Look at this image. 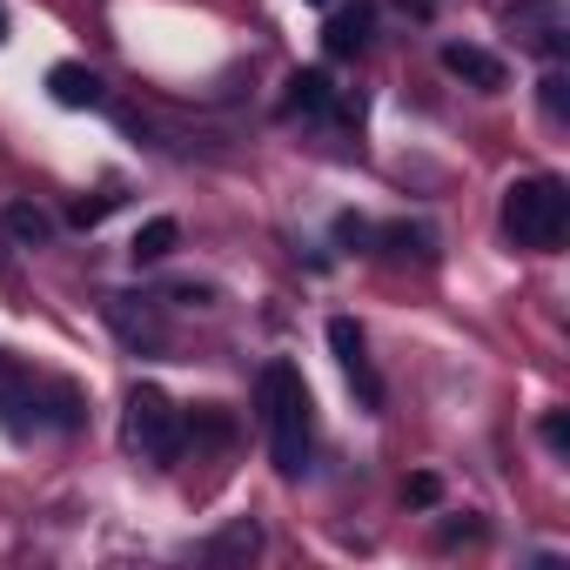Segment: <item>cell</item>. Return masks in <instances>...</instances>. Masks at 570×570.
<instances>
[{
	"instance_id": "6da1fadb",
	"label": "cell",
	"mask_w": 570,
	"mask_h": 570,
	"mask_svg": "<svg viewBox=\"0 0 570 570\" xmlns=\"http://www.w3.org/2000/svg\"><path fill=\"white\" fill-rule=\"evenodd\" d=\"M262 423H268V456L282 476H303L309 470V450H316V403H309V383L296 363H268L262 370Z\"/></svg>"
},
{
	"instance_id": "7a4b0ae2",
	"label": "cell",
	"mask_w": 570,
	"mask_h": 570,
	"mask_svg": "<svg viewBox=\"0 0 570 570\" xmlns=\"http://www.w3.org/2000/svg\"><path fill=\"white\" fill-rule=\"evenodd\" d=\"M503 228H510L517 248H537V255L563 248V235H570V188H563L557 175H523V181H510V188H503Z\"/></svg>"
},
{
	"instance_id": "3957f363",
	"label": "cell",
	"mask_w": 570,
	"mask_h": 570,
	"mask_svg": "<svg viewBox=\"0 0 570 570\" xmlns=\"http://www.w3.org/2000/svg\"><path fill=\"white\" fill-rule=\"evenodd\" d=\"M188 443V416L161 396V390H128V410H121V450L141 456V463H175Z\"/></svg>"
},
{
	"instance_id": "277c9868",
	"label": "cell",
	"mask_w": 570,
	"mask_h": 570,
	"mask_svg": "<svg viewBox=\"0 0 570 570\" xmlns=\"http://www.w3.org/2000/svg\"><path fill=\"white\" fill-rule=\"evenodd\" d=\"M503 28L530 55H543V61H563L570 55V8H563V0H517V8L503 14Z\"/></svg>"
},
{
	"instance_id": "5b68a950",
	"label": "cell",
	"mask_w": 570,
	"mask_h": 570,
	"mask_svg": "<svg viewBox=\"0 0 570 570\" xmlns=\"http://www.w3.org/2000/svg\"><path fill=\"white\" fill-rule=\"evenodd\" d=\"M330 350H336V370L350 376L356 403H363V410H383V376H376L370 343H363V330H356L350 316H330Z\"/></svg>"
},
{
	"instance_id": "8992f818",
	"label": "cell",
	"mask_w": 570,
	"mask_h": 570,
	"mask_svg": "<svg viewBox=\"0 0 570 570\" xmlns=\"http://www.w3.org/2000/svg\"><path fill=\"white\" fill-rule=\"evenodd\" d=\"M48 95L61 108H108V81L95 68H81V61H55L48 68Z\"/></svg>"
},
{
	"instance_id": "52a82bcc",
	"label": "cell",
	"mask_w": 570,
	"mask_h": 570,
	"mask_svg": "<svg viewBox=\"0 0 570 570\" xmlns=\"http://www.w3.org/2000/svg\"><path fill=\"white\" fill-rule=\"evenodd\" d=\"M370 35H376V0H356V8H343V14L330 21L323 48H330L336 61H350V55H363V48H370Z\"/></svg>"
},
{
	"instance_id": "ba28073f",
	"label": "cell",
	"mask_w": 570,
	"mask_h": 570,
	"mask_svg": "<svg viewBox=\"0 0 570 570\" xmlns=\"http://www.w3.org/2000/svg\"><path fill=\"white\" fill-rule=\"evenodd\" d=\"M443 68L456 81H470V88H503V61L490 48H476V41H443Z\"/></svg>"
},
{
	"instance_id": "9c48e42d",
	"label": "cell",
	"mask_w": 570,
	"mask_h": 570,
	"mask_svg": "<svg viewBox=\"0 0 570 570\" xmlns=\"http://www.w3.org/2000/svg\"><path fill=\"white\" fill-rule=\"evenodd\" d=\"M248 557H262V523L255 517H235L202 543V563H248Z\"/></svg>"
},
{
	"instance_id": "30bf717a",
	"label": "cell",
	"mask_w": 570,
	"mask_h": 570,
	"mask_svg": "<svg viewBox=\"0 0 570 570\" xmlns=\"http://www.w3.org/2000/svg\"><path fill=\"white\" fill-rule=\"evenodd\" d=\"M0 235L21 242V248H48L55 242V215L41 202H8V208H0Z\"/></svg>"
},
{
	"instance_id": "8fae6325",
	"label": "cell",
	"mask_w": 570,
	"mask_h": 570,
	"mask_svg": "<svg viewBox=\"0 0 570 570\" xmlns=\"http://www.w3.org/2000/svg\"><path fill=\"white\" fill-rule=\"evenodd\" d=\"M175 248H181V222H175V215L141 222V228H135V242H128V255H135V262H168Z\"/></svg>"
},
{
	"instance_id": "7c38bea8",
	"label": "cell",
	"mask_w": 570,
	"mask_h": 570,
	"mask_svg": "<svg viewBox=\"0 0 570 570\" xmlns=\"http://www.w3.org/2000/svg\"><path fill=\"white\" fill-rule=\"evenodd\" d=\"M330 108H336L330 75H323V68H303V75L289 81V115H330Z\"/></svg>"
},
{
	"instance_id": "4fadbf2b",
	"label": "cell",
	"mask_w": 570,
	"mask_h": 570,
	"mask_svg": "<svg viewBox=\"0 0 570 570\" xmlns=\"http://www.w3.org/2000/svg\"><path fill=\"white\" fill-rule=\"evenodd\" d=\"M108 323H115V330H121L135 350H161V323H155L148 309L135 316V296H115V303H108Z\"/></svg>"
},
{
	"instance_id": "5bb4252c",
	"label": "cell",
	"mask_w": 570,
	"mask_h": 570,
	"mask_svg": "<svg viewBox=\"0 0 570 570\" xmlns=\"http://www.w3.org/2000/svg\"><path fill=\"white\" fill-rule=\"evenodd\" d=\"M537 101H543V115H550V121H557V128H563V121H570V81H563V75H557V68H550V75H543V81H537Z\"/></svg>"
},
{
	"instance_id": "9a60e30c",
	"label": "cell",
	"mask_w": 570,
	"mask_h": 570,
	"mask_svg": "<svg viewBox=\"0 0 570 570\" xmlns=\"http://www.w3.org/2000/svg\"><path fill=\"white\" fill-rule=\"evenodd\" d=\"M115 208H121V195H115V188H101V195H81V202H75V228H95V222H108Z\"/></svg>"
},
{
	"instance_id": "2e32d148",
	"label": "cell",
	"mask_w": 570,
	"mask_h": 570,
	"mask_svg": "<svg viewBox=\"0 0 570 570\" xmlns=\"http://www.w3.org/2000/svg\"><path fill=\"white\" fill-rule=\"evenodd\" d=\"M383 242H390L396 255H423V262H430V228H410V222H396V228H383Z\"/></svg>"
},
{
	"instance_id": "e0dca14e",
	"label": "cell",
	"mask_w": 570,
	"mask_h": 570,
	"mask_svg": "<svg viewBox=\"0 0 570 570\" xmlns=\"http://www.w3.org/2000/svg\"><path fill=\"white\" fill-rule=\"evenodd\" d=\"M436 497H443V476H436V470H416V476L403 483V503H416V510H430Z\"/></svg>"
},
{
	"instance_id": "ac0fdd59",
	"label": "cell",
	"mask_w": 570,
	"mask_h": 570,
	"mask_svg": "<svg viewBox=\"0 0 570 570\" xmlns=\"http://www.w3.org/2000/svg\"><path fill=\"white\" fill-rule=\"evenodd\" d=\"M537 436H543V450H557V456H570V423H563V410H550Z\"/></svg>"
},
{
	"instance_id": "d6986e66",
	"label": "cell",
	"mask_w": 570,
	"mask_h": 570,
	"mask_svg": "<svg viewBox=\"0 0 570 570\" xmlns=\"http://www.w3.org/2000/svg\"><path fill=\"white\" fill-rule=\"evenodd\" d=\"M456 537H483V523H476V517H463V523H443V543H456Z\"/></svg>"
},
{
	"instance_id": "ffe728a7",
	"label": "cell",
	"mask_w": 570,
	"mask_h": 570,
	"mask_svg": "<svg viewBox=\"0 0 570 570\" xmlns=\"http://www.w3.org/2000/svg\"><path fill=\"white\" fill-rule=\"evenodd\" d=\"M403 8H410V14H436V0H403Z\"/></svg>"
},
{
	"instance_id": "44dd1931",
	"label": "cell",
	"mask_w": 570,
	"mask_h": 570,
	"mask_svg": "<svg viewBox=\"0 0 570 570\" xmlns=\"http://www.w3.org/2000/svg\"><path fill=\"white\" fill-rule=\"evenodd\" d=\"M0 41H8V8H0Z\"/></svg>"
},
{
	"instance_id": "7402d4cb",
	"label": "cell",
	"mask_w": 570,
	"mask_h": 570,
	"mask_svg": "<svg viewBox=\"0 0 570 570\" xmlns=\"http://www.w3.org/2000/svg\"><path fill=\"white\" fill-rule=\"evenodd\" d=\"M309 8H330V0H309Z\"/></svg>"
}]
</instances>
